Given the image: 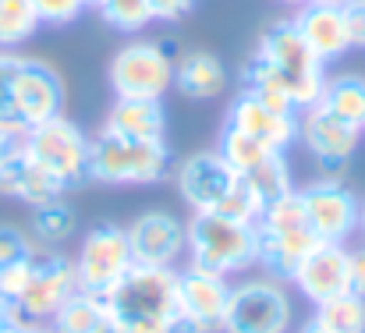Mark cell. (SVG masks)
I'll return each instance as SVG.
<instances>
[{
    "label": "cell",
    "instance_id": "cell-19",
    "mask_svg": "<svg viewBox=\"0 0 365 333\" xmlns=\"http://www.w3.org/2000/svg\"><path fill=\"white\" fill-rule=\"evenodd\" d=\"M291 21H294V29L302 32V39L309 43V50H312L327 68L355 50V46H351V36H348L344 7H334V4H309V0H305L302 7H294Z\"/></svg>",
    "mask_w": 365,
    "mask_h": 333
},
{
    "label": "cell",
    "instance_id": "cell-29",
    "mask_svg": "<svg viewBox=\"0 0 365 333\" xmlns=\"http://www.w3.org/2000/svg\"><path fill=\"white\" fill-rule=\"evenodd\" d=\"M245 181L259 192L262 203H277L280 195L294 192V174L287 163V153H273L269 160H262L252 174H245Z\"/></svg>",
    "mask_w": 365,
    "mask_h": 333
},
{
    "label": "cell",
    "instance_id": "cell-46",
    "mask_svg": "<svg viewBox=\"0 0 365 333\" xmlns=\"http://www.w3.org/2000/svg\"><path fill=\"white\" fill-rule=\"evenodd\" d=\"M100 333H114V323H107V327H103V330Z\"/></svg>",
    "mask_w": 365,
    "mask_h": 333
},
{
    "label": "cell",
    "instance_id": "cell-10",
    "mask_svg": "<svg viewBox=\"0 0 365 333\" xmlns=\"http://www.w3.org/2000/svg\"><path fill=\"white\" fill-rule=\"evenodd\" d=\"M298 199H302V210L309 217V227L316 230L319 241L348 245L359 234L362 199L337 174H323V178L309 181L305 188H298Z\"/></svg>",
    "mask_w": 365,
    "mask_h": 333
},
{
    "label": "cell",
    "instance_id": "cell-33",
    "mask_svg": "<svg viewBox=\"0 0 365 333\" xmlns=\"http://www.w3.org/2000/svg\"><path fill=\"white\" fill-rule=\"evenodd\" d=\"M32 255H36V245H32L29 230L18 223H0V266L18 262V259H32Z\"/></svg>",
    "mask_w": 365,
    "mask_h": 333
},
{
    "label": "cell",
    "instance_id": "cell-1",
    "mask_svg": "<svg viewBox=\"0 0 365 333\" xmlns=\"http://www.w3.org/2000/svg\"><path fill=\"white\" fill-rule=\"evenodd\" d=\"M114 333H167L178 319V270L131 266V273L107 294Z\"/></svg>",
    "mask_w": 365,
    "mask_h": 333
},
{
    "label": "cell",
    "instance_id": "cell-43",
    "mask_svg": "<svg viewBox=\"0 0 365 333\" xmlns=\"http://www.w3.org/2000/svg\"><path fill=\"white\" fill-rule=\"evenodd\" d=\"M359 234H362V241H365V199H362V213H359Z\"/></svg>",
    "mask_w": 365,
    "mask_h": 333
},
{
    "label": "cell",
    "instance_id": "cell-6",
    "mask_svg": "<svg viewBox=\"0 0 365 333\" xmlns=\"http://www.w3.org/2000/svg\"><path fill=\"white\" fill-rule=\"evenodd\" d=\"M255 57H262V61L277 71V78L284 82V89H287V96L294 100L298 111L319 103L323 86H327V64L309 50V43L302 39V32L294 29L291 18L273 21V25L259 36Z\"/></svg>",
    "mask_w": 365,
    "mask_h": 333
},
{
    "label": "cell",
    "instance_id": "cell-31",
    "mask_svg": "<svg viewBox=\"0 0 365 333\" xmlns=\"http://www.w3.org/2000/svg\"><path fill=\"white\" fill-rule=\"evenodd\" d=\"M14 64H18V53H14V50H0V131H4L7 138H21V135H25V124L14 117V111H11V100H7Z\"/></svg>",
    "mask_w": 365,
    "mask_h": 333
},
{
    "label": "cell",
    "instance_id": "cell-45",
    "mask_svg": "<svg viewBox=\"0 0 365 333\" xmlns=\"http://www.w3.org/2000/svg\"><path fill=\"white\" fill-rule=\"evenodd\" d=\"M280 4H291V7H302L305 0H280Z\"/></svg>",
    "mask_w": 365,
    "mask_h": 333
},
{
    "label": "cell",
    "instance_id": "cell-26",
    "mask_svg": "<svg viewBox=\"0 0 365 333\" xmlns=\"http://www.w3.org/2000/svg\"><path fill=\"white\" fill-rule=\"evenodd\" d=\"M43 29L32 0H0V50L25 46Z\"/></svg>",
    "mask_w": 365,
    "mask_h": 333
},
{
    "label": "cell",
    "instance_id": "cell-38",
    "mask_svg": "<svg viewBox=\"0 0 365 333\" xmlns=\"http://www.w3.org/2000/svg\"><path fill=\"white\" fill-rule=\"evenodd\" d=\"M167 333H202V330H199L195 323H188V319H185V316L178 312V319L170 323V330H167Z\"/></svg>",
    "mask_w": 365,
    "mask_h": 333
},
{
    "label": "cell",
    "instance_id": "cell-47",
    "mask_svg": "<svg viewBox=\"0 0 365 333\" xmlns=\"http://www.w3.org/2000/svg\"><path fill=\"white\" fill-rule=\"evenodd\" d=\"M362 138H365V121H362Z\"/></svg>",
    "mask_w": 365,
    "mask_h": 333
},
{
    "label": "cell",
    "instance_id": "cell-22",
    "mask_svg": "<svg viewBox=\"0 0 365 333\" xmlns=\"http://www.w3.org/2000/svg\"><path fill=\"white\" fill-rule=\"evenodd\" d=\"M103 131L135 142H167V107L163 100H114Z\"/></svg>",
    "mask_w": 365,
    "mask_h": 333
},
{
    "label": "cell",
    "instance_id": "cell-9",
    "mask_svg": "<svg viewBox=\"0 0 365 333\" xmlns=\"http://www.w3.org/2000/svg\"><path fill=\"white\" fill-rule=\"evenodd\" d=\"M71 259H75V273H78V291L107 298L135 266L128 227L96 223L93 230H86V237L78 241V255H71Z\"/></svg>",
    "mask_w": 365,
    "mask_h": 333
},
{
    "label": "cell",
    "instance_id": "cell-4",
    "mask_svg": "<svg viewBox=\"0 0 365 333\" xmlns=\"http://www.w3.org/2000/svg\"><path fill=\"white\" fill-rule=\"evenodd\" d=\"M188 266L217 273V277H245L255 266V223L231 220L220 213H192L188 220Z\"/></svg>",
    "mask_w": 365,
    "mask_h": 333
},
{
    "label": "cell",
    "instance_id": "cell-12",
    "mask_svg": "<svg viewBox=\"0 0 365 333\" xmlns=\"http://www.w3.org/2000/svg\"><path fill=\"white\" fill-rule=\"evenodd\" d=\"M78 291V273L75 259L64 252H36L32 259V277L14 302V316L21 323H50L53 312Z\"/></svg>",
    "mask_w": 365,
    "mask_h": 333
},
{
    "label": "cell",
    "instance_id": "cell-28",
    "mask_svg": "<svg viewBox=\"0 0 365 333\" xmlns=\"http://www.w3.org/2000/svg\"><path fill=\"white\" fill-rule=\"evenodd\" d=\"M217 153L238 170V174H252L262 160H269L273 156V149H266L262 142H255V138H248L245 131L238 128H231V124H224L220 128V135H217Z\"/></svg>",
    "mask_w": 365,
    "mask_h": 333
},
{
    "label": "cell",
    "instance_id": "cell-44",
    "mask_svg": "<svg viewBox=\"0 0 365 333\" xmlns=\"http://www.w3.org/2000/svg\"><path fill=\"white\" fill-rule=\"evenodd\" d=\"M309 4H334V7H344V4H351V0H309Z\"/></svg>",
    "mask_w": 365,
    "mask_h": 333
},
{
    "label": "cell",
    "instance_id": "cell-13",
    "mask_svg": "<svg viewBox=\"0 0 365 333\" xmlns=\"http://www.w3.org/2000/svg\"><path fill=\"white\" fill-rule=\"evenodd\" d=\"M11 111L14 117L29 128L64 113V78L57 68H50L46 61L36 57H18L14 75H11V89H7Z\"/></svg>",
    "mask_w": 365,
    "mask_h": 333
},
{
    "label": "cell",
    "instance_id": "cell-48",
    "mask_svg": "<svg viewBox=\"0 0 365 333\" xmlns=\"http://www.w3.org/2000/svg\"><path fill=\"white\" fill-rule=\"evenodd\" d=\"M89 7H93V0H89Z\"/></svg>",
    "mask_w": 365,
    "mask_h": 333
},
{
    "label": "cell",
    "instance_id": "cell-17",
    "mask_svg": "<svg viewBox=\"0 0 365 333\" xmlns=\"http://www.w3.org/2000/svg\"><path fill=\"white\" fill-rule=\"evenodd\" d=\"M227 302H231V280L185 266L178 270V312L195 323L202 333H220L224 330V316H227Z\"/></svg>",
    "mask_w": 365,
    "mask_h": 333
},
{
    "label": "cell",
    "instance_id": "cell-15",
    "mask_svg": "<svg viewBox=\"0 0 365 333\" xmlns=\"http://www.w3.org/2000/svg\"><path fill=\"white\" fill-rule=\"evenodd\" d=\"M287 284L312 309H319V305L348 294L351 291V248L348 245H334V241H319L294 266V273H291Z\"/></svg>",
    "mask_w": 365,
    "mask_h": 333
},
{
    "label": "cell",
    "instance_id": "cell-34",
    "mask_svg": "<svg viewBox=\"0 0 365 333\" xmlns=\"http://www.w3.org/2000/svg\"><path fill=\"white\" fill-rule=\"evenodd\" d=\"M32 259H36V255H32ZM32 259H18V262H4V266H0V294H4L11 305L21 298V291H25L29 277H32Z\"/></svg>",
    "mask_w": 365,
    "mask_h": 333
},
{
    "label": "cell",
    "instance_id": "cell-36",
    "mask_svg": "<svg viewBox=\"0 0 365 333\" xmlns=\"http://www.w3.org/2000/svg\"><path fill=\"white\" fill-rule=\"evenodd\" d=\"M344 21H348L351 46H355V50H365V0L344 4Z\"/></svg>",
    "mask_w": 365,
    "mask_h": 333
},
{
    "label": "cell",
    "instance_id": "cell-21",
    "mask_svg": "<svg viewBox=\"0 0 365 333\" xmlns=\"http://www.w3.org/2000/svg\"><path fill=\"white\" fill-rule=\"evenodd\" d=\"M174 89L195 103L217 100L227 89V68L213 50H185L174 57Z\"/></svg>",
    "mask_w": 365,
    "mask_h": 333
},
{
    "label": "cell",
    "instance_id": "cell-25",
    "mask_svg": "<svg viewBox=\"0 0 365 333\" xmlns=\"http://www.w3.org/2000/svg\"><path fill=\"white\" fill-rule=\"evenodd\" d=\"M319 103L330 113L351 121L362 128L365 121V75L355 71H341V75H327V86H323V96Z\"/></svg>",
    "mask_w": 365,
    "mask_h": 333
},
{
    "label": "cell",
    "instance_id": "cell-20",
    "mask_svg": "<svg viewBox=\"0 0 365 333\" xmlns=\"http://www.w3.org/2000/svg\"><path fill=\"white\" fill-rule=\"evenodd\" d=\"M0 195H4V199H14V203H25V206L32 210V206L64 199L68 192H64L50 174H43V170L32 163V156L21 149V142L14 138L11 149L4 153V160H0Z\"/></svg>",
    "mask_w": 365,
    "mask_h": 333
},
{
    "label": "cell",
    "instance_id": "cell-35",
    "mask_svg": "<svg viewBox=\"0 0 365 333\" xmlns=\"http://www.w3.org/2000/svg\"><path fill=\"white\" fill-rule=\"evenodd\" d=\"M149 7H153V21L174 25V21H181V18L192 14L195 0H149Z\"/></svg>",
    "mask_w": 365,
    "mask_h": 333
},
{
    "label": "cell",
    "instance_id": "cell-30",
    "mask_svg": "<svg viewBox=\"0 0 365 333\" xmlns=\"http://www.w3.org/2000/svg\"><path fill=\"white\" fill-rule=\"evenodd\" d=\"M316 319L330 333H365V298L348 291L316 309Z\"/></svg>",
    "mask_w": 365,
    "mask_h": 333
},
{
    "label": "cell",
    "instance_id": "cell-23",
    "mask_svg": "<svg viewBox=\"0 0 365 333\" xmlns=\"http://www.w3.org/2000/svg\"><path fill=\"white\" fill-rule=\"evenodd\" d=\"M29 237L36 245V252H57L64 241L75 237L78 230V217L71 210V203L64 199H53V203H43V206H32V217H29Z\"/></svg>",
    "mask_w": 365,
    "mask_h": 333
},
{
    "label": "cell",
    "instance_id": "cell-27",
    "mask_svg": "<svg viewBox=\"0 0 365 333\" xmlns=\"http://www.w3.org/2000/svg\"><path fill=\"white\" fill-rule=\"evenodd\" d=\"M93 7H96L100 21L121 36H138L149 25H156L149 0H93Z\"/></svg>",
    "mask_w": 365,
    "mask_h": 333
},
{
    "label": "cell",
    "instance_id": "cell-16",
    "mask_svg": "<svg viewBox=\"0 0 365 333\" xmlns=\"http://www.w3.org/2000/svg\"><path fill=\"white\" fill-rule=\"evenodd\" d=\"M135 266H174L188 255V227L170 210H145L128 223Z\"/></svg>",
    "mask_w": 365,
    "mask_h": 333
},
{
    "label": "cell",
    "instance_id": "cell-3",
    "mask_svg": "<svg viewBox=\"0 0 365 333\" xmlns=\"http://www.w3.org/2000/svg\"><path fill=\"white\" fill-rule=\"evenodd\" d=\"M170 145L167 142H135L110 131H96L89 138V181L110 188H142L160 185L170 174Z\"/></svg>",
    "mask_w": 365,
    "mask_h": 333
},
{
    "label": "cell",
    "instance_id": "cell-37",
    "mask_svg": "<svg viewBox=\"0 0 365 333\" xmlns=\"http://www.w3.org/2000/svg\"><path fill=\"white\" fill-rule=\"evenodd\" d=\"M351 291L365 298V241L351 248Z\"/></svg>",
    "mask_w": 365,
    "mask_h": 333
},
{
    "label": "cell",
    "instance_id": "cell-8",
    "mask_svg": "<svg viewBox=\"0 0 365 333\" xmlns=\"http://www.w3.org/2000/svg\"><path fill=\"white\" fill-rule=\"evenodd\" d=\"M107 82L114 100H163L174 89V57L156 39H131L110 57Z\"/></svg>",
    "mask_w": 365,
    "mask_h": 333
},
{
    "label": "cell",
    "instance_id": "cell-40",
    "mask_svg": "<svg viewBox=\"0 0 365 333\" xmlns=\"http://www.w3.org/2000/svg\"><path fill=\"white\" fill-rule=\"evenodd\" d=\"M7 319H14V305H11V302L0 294V327H4Z\"/></svg>",
    "mask_w": 365,
    "mask_h": 333
},
{
    "label": "cell",
    "instance_id": "cell-32",
    "mask_svg": "<svg viewBox=\"0 0 365 333\" xmlns=\"http://www.w3.org/2000/svg\"><path fill=\"white\" fill-rule=\"evenodd\" d=\"M32 7L43 25L64 29V25H75L89 11V0H32Z\"/></svg>",
    "mask_w": 365,
    "mask_h": 333
},
{
    "label": "cell",
    "instance_id": "cell-11",
    "mask_svg": "<svg viewBox=\"0 0 365 333\" xmlns=\"http://www.w3.org/2000/svg\"><path fill=\"white\" fill-rule=\"evenodd\" d=\"M174 185H178L181 203L192 213H220L224 203L242 185V174L217 149H202V153L185 156L174 167Z\"/></svg>",
    "mask_w": 365,
    "mask_h": 333
},
{
    "label": "cell",
    "instance_id": "cell-39",
    "mask_svg": "<svg viewBox=\"0 0 365 333\" xmlns=\"http://www.w3.org/2000/svg\"><path fill=\"white\" fill-rule=\"evenodd\" d=\"M298 333H330V330H327V327H323V323H319L316 316H309V319H305V323L298 327Z\"/></svg>",
    "mask_w": 365,
    "mask_h": 333
},
{
    "label": "cell",
    "instance_id": "cell-14",
    "mask_svg": "<svg viewBox=\"0 0 365 333\" xmlns=\"http://www.w3.org/2000/svg\"><path fill=\"white\" fill-rule=\"evenodd\" d=\"M298 142L323 167V174H334L362 145V128L330 113L323 103H312V107L298 111Z\"/></svg>",
    "mask_w": 365,
    "mask_h": 333
},
{
    "label": "cell",
    "instance_id": "cell-18",
    "mask_svg": "<svg viewBox=\"0 0 365 333\" xmlns=\"http://www.w3.org/2000/svg\"><path fill=\"white\" fill-rule=\"evenodd\" d=\"M224 124L245 131L248 138L262 142L273 153H287L291 145H298V113H280L273 107H266L255 93H235V100L227 103Z\"/></svg>",
    "mask_w": 365,
    "mask_h": 333
},
{
    "label": "cell",
    "instance_id": "cell-5",
    "mask_svg": "<svg viewBox=\"0 0 365 333\" xmlns=\"http://www.w3.org/2000/svg\"><path fill=\"white\" fill-rule=\"evenodd\" d=\"M298 323L294 287L280 277L259 273L231 280V302L220 333H291Z\"/></svg>",
    "mask_w": 365,
    "mask_h": 333
},
{
    "label": "cell",
    "instance_id": "cell-42",
    "mask_svg": "<svg viewBox=\"0 0 365 333\" xmlns=\"http://www.w3.org/2000/svg\"><path fill=\"white\" fill-rule=\"evenodd\" d=\"M11 142H14V138H7V135H4V131H0V160H4V153H7V149H11Z\"/></svg>",
    "mask_w": 365,
    "mask_h": 333
},
{
    "label": "cell",
    "instance_id": "cell-2",
    "mask_svg": "<svg viewBox=\"0 0 365 333\" xmlns=\"http://www.w3.org/2000/svg\"><path fill=\"white\" fill-rule=\"evenodd\" d=\"M319 245L316 230L302 210L298 188L280 195L277 203H266L262 217L255 220V266L269 277L291 280L294 266Z\"/></svg>",
    "mask_w": 365,
    "mask_h": 333
},
{
    "label": "cell",
    "instance_id": "cell-7",
    "mask_svg": "<svg viewBox=\"0 0 365 333\" xmlns=\"http://www.w3.org/2000/svg\"><path fill=\"white\" fill-rule=\"evenodd\" d=\"M89 138L93 135L78 121H71L68 113H57L29 128L18 142L43 174H50L64 192H75L89 185Z\"/></svg>",
    "mask_w": 365,
    "mask_h": 333
},
{
    "label": "cell",
    "instance_id": "cell-24",
    "mask_svg": "<svg viewBox=\"0 0 365 333\" xmlns=\"http://www.w3.org/2000/svg\"><path fill=\"white\" fill-rule=\"evenodd\" d=\"M110 323V305L100 294L89 291H75L50 319V327L57 333H100Z\"/></svg>",
    "mask_w": 365,
    "mask_h": 333
},
{
    "label": "cell",
    "instance_id": "cell-41",
    "mask_svg": "<svg viewBox=\"0 0 365 333\" xmlns=\"http://www.w3.org/2000/svg\"><path fill=\"white\" fill-rule=\"evenodd\" d=\"M21 333H57L50 323H25V330Z\"/></svg>",
    "mask_w": 365,
    "mask_h": 333
}]
</instances>
